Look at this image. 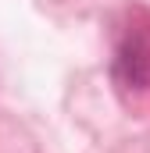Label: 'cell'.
Masks as SVG:
<instances>
[{"mask_svg":"<svg viewBox=\"0 0 150 153\" xmlns=\"http://www.w3.org/2000/svg\"><path fill=\"white\" fill-rule=\"evenodd\" d=\"M114 78L125 89H150V39L129 32L114 53Z\"/></svg>","mask_w":150,"mask_h":153,"instance_id":"6da1fadb","label":"cell"}]
</instances>
